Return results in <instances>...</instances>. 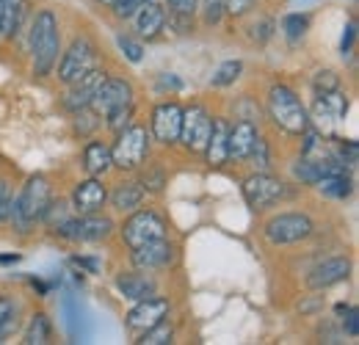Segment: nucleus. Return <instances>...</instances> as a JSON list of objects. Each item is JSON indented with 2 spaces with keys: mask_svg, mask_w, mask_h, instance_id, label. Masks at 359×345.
I'll return each instance as SVG.
<instances>
[{
  "mask_svg": "<svg viewBox=\"0 0 359 345\" xmlns=\"http://www.w3.org/2000/svg\"><path fill=\"white\" fill-rule=\"evenodd\" d=\"M58 20L53 11H39L31 28V50H34V75L45 78L53 72L55 61H58Z\"/></svg>",
  "mask_w": 359,
  "mask_h": 345,
  "instance_id": "f257e3e1",
  "label": "nucleus"
},
{
  "mask_svg": "<svg viewBox=\"0 0 359 345\" xmlns=\"http://www.w3.org/2000/svg\"><path fill=\"white\" fill-rule=\"evenodd\" d=\"M47 205H50V182H47L42 174H36V177H31L28 182H25V188H22V194L11 202V224L20 229V232H28L31 229V224L36 221V218H42V213L47 210Z\"/></svg>",
  "mask_w": 359,
  "mask_h": 345,
  "instance_id": "f03ea898",
  "label": "nucleus"
},
{
  "mask_svg": "<svg viewBox=\"0 0 359 345\" xmlns=\"http://www.w3.org/2000/svg\"><path fill=\"white\" fill-rule=\"evenodd\" d=\"M269 114L279 128L293 133V135H302L304 130L310 128L307 108L302 105L296 91L287 86H273L269 91Z\"/></svg>",
  "mask_w": 359,
  "mask_h": 345,
  "instance_id": "7ed1b4c3",
  "label": "nucleus"
},
{
  "mask_svg": "<svg viewBox=\"0 0 359 345\" xmlns=\"http://www.w3.org/2000/svg\"><path fill=\"white\" fill-rule=\"evenodd\" d=\"M313 218L304 213H282L273 216L266 224V238L273 246H287V243H299L307 241L313 235Z\"/></svg>",
  "mask_w": 359,
  "mask_h": 345,
  "instance_id": "20e7f679",
  "label": "nucleus"
},
{
  "mask_svg": "<svg viewBox=\"0 0 359 345\" xmlns=\"http://www.w3.org/2000/svg\"><path fill=\"white\" fill-rule=\"evenodd\" d=\"M97 67V50L89 39H75L69 44V50L64 53L61 64H58V81L61 83H75L78 78H83L86 72H91Z\"/></svg>",
  "mask_w": 359,
  "mask_h": 345,
  "instance_id": "39448f33",
  "label": "nucleus"
},
{
  "mask_svg": "<svg viewBox=\"0 0 359 345\" xmlns=\"http://www.w3.org/2000/svg\"><path fill=\"white\" fill-rule=\"evenodd\" d=\"M149 152V135L144 128H125L116 138V147L111 149L114 166L119 169H135Z\"/></svg>",
  "mask_w": 359,
  "mask_h": 345,
  "instance_id": "423d86ee",
  "label": "nucleus"
},
{
  "mask_svg": "<svg viewBox=\"0 0 359 345\" xmlns=\"http://www.w3.org/2000/svg\"><path fill=\"white\" fill-rule=\"evenodd\" d=\"M122 238H125V243L130 249H135V246H144L149 241L166 238V224H163V218L158 216L155 210H138V213H133L125 221Z\"/></svg>",
  "mask_w": 359,
  "mask_h": 345,
  "instance_id": "0eeeda50",
  "label": "nucleus"
},
{
  "mask_svg": "<svg viewBox=\"0 0 359 345\" xmlns=\"http://www.w3.org/2000/svg\"><path fill=\"white\" fill-rule=\"evenodd\" d=\"M282 196H285V182L266 172L252 174L243 182V199L252 210H269L271 205H276Z\"/></svg>",
  "mask_w": 359,
  "mask_h": 345,
  "instance_id": "6e6552de",
  "label": "nucleus"
},
{
  "mask_svg": "<svg viewBox=\"0 0 359 345\" xmlns=\"http://www.w3.org/2000/svg\"><path fill=\"white\" fill-rule=\"evenodd\" d=\"M213 128V119L210 114L202 108V105H191L188 111H182V125H180V141L194 149V152H202L205 144H208V135Z\"/></svg>",
  "mask_w": 359,
  "mask_h": 345,
  "instance_id": "1a4fd4ad",
  "label": "nucleus"
},
{
  "mask_svg": "<svg viewBox=\"0 0 359 345\" xmlns=\"http://www.w3.org/2000/svg\"><path fill=\"white\" fill-rule=\"evenodd\" d=\"M130 100H133V88H130L128 81L105 78L102 86L97 88V94H94V100H91L89 108L94 111V114H100V116H108L111 111L130 105Z\"/></svg>",
  "mask_w": 359,
  "mask_h": 345,
  "instance_id": "9d476101",
  "label": "nucleus"
},
{
  "mask_svg": "<svg viewBox=\"0 0 359 345\" xmlns=\"http://www.w3.org/2000/svg\"><path fill=\"white\" fill-rule=\"evenodd\" d=\"M180 125H182V108L177 102H163L152 111V133L161 144H175L180 138Z\"/></svg>",
  "mask_w": 359,
  "mask_h": 345,
  "instance_id": "9b49d317",
  "label": "nucleus"
},
{
  "mask_svg": "<svg viewBox=\"0 0 359 345\" xmlns=\"http://www.w3.org/2000/svg\"><path fill=\"white\" fill-rule=\"evenodd\" d=\"M175 259V246L161 238V241H149L144 246H135L133 249V265L141 271H158V268H166L169 262Z\"/></svg>",
  "mask_w": 359,
  "mask_h": 345,
  "instance_id": "f8f14e48",
  "label": "nucleus"
},
{
  "mask_svg": "<svg viewBox=\"0 0 359 345\" xmlns=\"http://www.w3.org/2000/svg\"><path fill=\"white\" fill-rule=\"evenodd\" d=\"M108 75L102 72V69H91L86 72L83 78H78L75 83H69V94H67V100H64V105L69 108V111H81V108H89L91 100H94V94H97V88L102 86V81H105Z\"/></svg>",
  "mask_w": 359,
  "mask_h": 345,
  "instance_id": "ddd939ff",
  "label": "nucleus"
},
{
  "mask_svg": "<svg viewBox=\"0 0 359 345\" xmlns=\"http://www.w3.org/2000/svg\"><path fill=\"white\" fill-rule=\"evenodd\" d=\"M169 312V302L166 299H144V302H135V306L128 312V326L133 332H147L149 326H155L158 320H163Z\"/></svg>",
  "mask_w": 359,
  "mask_h": 345,
  "instance_id": "4468645a",
  "label": "nucleus"
},
{
  "mask_svg": "<svg viewBox=\"0 0 359 345\" xmlns=\"http://www.w3.org/2000/svg\"><path fill=\"white\" fill-rule=\"evenodd\" d=\"M105 199H108V191H105V185H102L97 177L78 182L75 191H72V208H75L81 216L97 213V210L105 205Z\"/></svg>",
  "mask_w": 359,
  "mask_h": 345,
  "instance_id": "2eb2a0df",
  "label": "nucleus"
},
{
  "mask_svg": "<svg viewBox=\"0 0 359 345\" xmlns=\"http://www.w3.org/2000/svg\"><path fill=\"white\" fill-rule=\"evenodd\" d=\"M348 114V100L346 94H340L337 88L332 91H320L315 97V105H313V116L318 122H326V125H337L343 122Z\"/></svg>",
  "mask_w": 359,
  "mask_h": 345,
  "instance_id": "dca6fc26",
  "label": "nucleus"
},
{
  "mask_svg": "<svg viewBox=\"0 0 359 345\" xmlns=\"http://www.w3.org/2000/svg\"><path fill=\"white\" fill-rule=\"evenodd\" d=\"M348 273H351V262H348V259L332 257V259H326V262H320L313 273L307 276V285H310L313 290H326V288H332V285L346 282Z\"/></svg>",
  "mask_w": 359,
  "mask_h": 345,
  "instance_id": "f3484780",
  "label": "nucleus"
},
{
  "mask_svg": "<svg viewBox=\"0 0 359 345\" xmlns=\"http://www.w3.org/2000/svg\"><path fill=\"white\" fill-rule=\"evenodd\" d=\"M257 141V130L252 122H238L235 128H229L226 133V158L232 161H246L252 144Z\"/></svg>",
  "mask_w": 359,
  "mask_h": 345,
  "instance_id": "a211bd4d",
  "label": "nucleus"
},
{
  "mask_svg": "<svg viewBox=\"0 0 359 345\" xmlns=\"http://www.w3.org/2000/svg\"><path fill=\"white\" fill-rule=\"evenodd\" d=\"M133 17H135V31L141 36H147V39H155L163 31V25H166V11L155 0L152 3H144Z\"/></svg>",
  "mask_w": 359,
  "mask_h": 345,
  "instance_id": "6ab92c4d",
  "label": "nucleus"
},
{
  "mask_svg": "<svg viewBox=\"0 0 359 345\" xmlns=\"http://www.w3.org/2000/svg\"><path fill=\"white\" fill-rule=\"evenodd\" d=\"M116 290L130 302H144V299L155 296V282L149 276H141V273H122L116 279Z\"/></svg>",
  "mask_w": 359,
  "mask_h": 345,
  "instance_id": "aec40b11",
  "label": "nucleus"
},
{
  "mask_svg": "<svg viewBox=\"0 0 359 345\" xmlns=\"http://www.w3.org/2000/svg\"><path fill=\"white\" fill-rule=\"evenodd\" d=\"M226 133H229V125L226 119H213V128H210V135H208V144H205V155H208V163L210 166H222L226 163Z\"/></svg>",
  "mask_w": 359,
  "mask_h": 345,
  "instance_id": "412c9836",
  "label": "nucleus"
},
{
  "mask_svg": "<svg viewBox=\"0 0 359 345\" xmlns=\"http://www.w3.org/2000/svg\"><path fill=\"white\" fill-rule=\"evenodd\" d=\"M83 166L91 177H100L114 166V158H111V149L102 144V141H91L83 152Z\"/></svg>",
  "mask_w": 359,
  "mask_h": 345,
  "instance_id": "4be33fe9",
  "label": "nucleus"
},
{
  "mask_svg": "<svg viewBox=\"0 0 359 345\" xmlns=\"http://www.w3.org/2000/svg\"><path fill=\"white\" fill-rule=\"evenodd\" d=\"M25 8H28L25 0H6L3 20H0V39H8V36H14L20 31L22 17H25Z\"/></svg>",
  "mask_w": 359,
  "mask_h": 345,
  "instance_id": "5701e85b",
  "label": "nucleus"
},
{
  "mask_svg": "<svg viewBox=\"0 0 359 345\" xmlns=\"http://www.w3.org/2000/svg\"><path fill=\"white\" fill-rule=\"evenodd\" d=\"M111 229H114L111 218L89 213V216H83L78 221V241H102V238L111 235Z\"/></svg>",
  "mask_w": 359,
  "mask_h": 345,
  "instance_id": "b1692460",
  "label": "nucleus"
},
{
  "mask_svg": "<svg viewBox=\"0 0 359 345\" xmlns=\"http://www.w3.org/2000/svg\"><path fill=\"white\" fill-rule=\"evenodd\" d=\"M111 202H114V208L116 210H135L141 202H144V188L138 185V182H119L116 188H114V194H111Z\"/></svg>",
  "mask_w": 359,
  "mask_h": 345,
  "instance_id": "393cba45",
  "label": "nucleus"
},
{
  "mask_svg": "<svg viewBox=\"0 0 359 345\" xmlns=\"http://www.w3.org/2000/svg\"><path fill=\"white\" fill-rule=\"evenodd\" d=\"M318 191L323 194V196H329V199H346V196H351V180H348V172L343 174H326V177H320L318 182Z\"/></svg>",
  "mask_w": 359,
  "mask_h": 345,
  "instance_id": "a878e982",
  "label": "nucleus"
},
{
  "mask_svg": "<svg viewBox=\"0 0 359 345\" xmlns=\"http://www.w3.org/2000/svg\"><path fill=\"white\" fill-rule=\"evenodd\" d=\"M17 315H20L17 302H14V299L0 296V340H6V337L17 329Z\"/></svg>",
  "mask_w": 359,
  "mask_h": 345,
  "instance_id": "bb28decb",
  "label": "nucleus"
},
{
  "mask_svg": "<svg viewBox=\"0 0 359 345\" xmlns=\"http://www.w3.org/2000/svg\"><path fill=\"white\" fill-rule=\"evenodd\" d=\"M172 337H175V329H172V323L169 320H158L155 326H149L147 332H141V345H166L172 343Z\"/></svg>",
  "mask_w": 359,
  "mask_h": 345,
  "instance_id": "cd10ccee",
  "label": "nucleus"
},
{
  "mask_svg": "<svg viewBox=\"0 0 359 345\" xmlns=\"http://www.w3.org/2000/svg\"><path fill=\"white\" fill-rule=\"evenodd\" d=\"M241 72H243V64L235 58V61H224L216 72H213V78H210V86L222 88V86H229V83H235L238 78H241Z\"/></svg>",
  "mask_w": 359,
  "mask_h": 345,
  "instance_id": "c85d7f7f",
  "label": "nucleus"
},
{
  "mask_svg": "<svg viewBox=\"0 0 359 345\" xmlns=\"http://www.w3.org/2000/svg\"><path fill=\"white\" fill-rule=\"evenodd\" d=\"M307 28H310V20H307L304 14H287V17L282 20V31H285V36H287L290 42H299V39L307 34Z\"/></svg>",
  "mask_w": 359,
  "mask_h": 345,
  "instance_id": "c756f323",
  "label": "nucleus"
},
{
  "mask_svg": "<svg viewBox=\"0 0 359 345\" xmlns=\"http://www.w3.org/2000/svg\"><path fill=\"white\" fill-rule=\"evenodd\" d=\"M50 340V320L45 315H34L28 332H25V343L28 345H42Z\"/></svg>",
  "mask_w": 359,
  "mask_h": 345,
  "instance_id": "7c9ffc66",
  "label": "nucleus"
},
{
  "mask_svg": "<svg viewBox=\"0 0 359 345\" xmlns=\"http://www.w3.org/2000/svg\"><path fill=\"white\" fill-rule=\"evenodd\" d=\"M42 218L50 224V229H55L61 221L69 218V205H67V202H53V199H50V205H47V210L42 213Z\"/></svg>",
  "mask_w": 359,
  "mask_h": 345,
  "instance_id": "2f4dec72",
  "label": "nucleus"
},
{
  "mask_svg": "<svg viewBox=\"0 0 359 345\" xmlns=\"http://www.w3.org/2000/svg\"><path fill=\"white\" fill-rule=\"evenodd\" d=\"M246 158H252V161H255V163H252L255 169H269L271 166L269 163V147H266V141H263L260 135H257V141L252 144V149H249V155H246Z\"/></svg>",
  "mask_w": 359,
  "mask_h": 345,
  "instance_id": "473e14b6",
  "label": "nucleus"
},
{
  "mask_svg": "<svg viewBox=\"0 0 359 345\" xmlns=\"http://www.w3.org/2000/svg\"><path fill=\"white\" fill-rule=\"evenodd\" d=\"M130 116H133V108H130V105H125V108H116V111H111L105 119H108V128L114 130V133H122V128H128Z\"/></svg>",
  "mask_w": 359,
  "mask_h": 345,
  "instance_id": "72a5a7b5",
  "label": "nucleus"
},
{
  "mask_svg": "<svg viewBox=\"0 0 359 345\" xmlns=\"http://www.w3.org/2000/svg\"><path fill=\"white\" fill-rule=\"evenodd\" d=\"M119 50H122L125 58L133 61V64H138V61L144 58V47L138 42H133V39H128V36H119Z\"/></svg>",
  "mask_w": 359,
  "mask_h": 345,
  "instance_id": "f704fd0d",
  "label": "nucleus"
},
{
  "mask_svg": "<svg viewBox=\"0 0 359 345\" xmlns=\"http://www.w3.org/2000/svg\"><path fill=\"white\" fill-rule=\"evenodd\" d=\"M11 202H14V196H11V185H8L6 180H0V224H3V221H8Z\"/></svg>",
  "mask_w": 359,
  "mask_h": 345,
  "instance_id": "c9c22d12",
  "label": "nucleus"
},
{
  "mask_svg": "<svg viewBox=\"0 0 359 345\" xmlns=\"http://www.w3.org/2000/svg\"><path fill=\"white\" fill-rule=\"evenodd\" d=\"M332 88H337V75L334 72H318L315 75V91L320 94V91H332Z\"/></svg>",
  "mask_w": 359,
  "mask_h": 345,
  "instance_id": "e433bc0d",
  "label": "nucleus"
},
{
  "mask_svg": "<svg viewBox=\"0 0 359 345\" xmlns=\"http://www.w3.org/2000/svg\"><path fill=\"white\" fill-rule=\"evenodd\" d=\"M252 6H255V0H224V11L226 14H232V17L246 14Z\"/></svg>",
  "mask_w": 359,
  "mask_h": 345,
  "instance_id": "4c0bfd02",
  "label": "nucleus"
},
{
  "mask_svg": "<svg viewBox=\"0 0 359 345\" xmlns=\"http://www.w3.org/2000/svg\"><path fill=\"white\" fill-rule=\"evenodd\" d=\"M196 3H199V0H169V8H172L175 14L191 17V14L196 11Z\"/></svg>",
  "mask_w": 359,
  "mask_h": 345,
  "instance_id": "58836bf2",
  "label": "nucleus"
},
{
  "mask_svg": "<svg viewBox=\"0 0 359 345\" xmlns=\"http://www.w3.org/2000/svg\"><path fill=\"white\" fill-rule=\"evenodd\" d=\"M359 315H357V309L354 306H348L346 309V320H343V329H346V334L348 337H357L359 334V320H357Z\"/></svg>",
  "mask_w": 359,
  "mask_h": 345,
  "instance_id": "ea45409f",
  "label": "nucleus"
},
{
  "mask_svg": "<svg viewBox=\"0 0 359 345\" xmlns=\"http://www.w3.org/2000/svg\"><path fill=\"white\" fill-rule=\"evenodd\" d=\"M354 39H357V25H354V22H348V28H346V34H343V44H340L343 58H346V55H351V50H354Z\"/></svg>",
  "mask_w": 359,
  "mask_h": 345,
  "instance_id": "a19ab883",
  "label": "nucleus"
},
{
  "mask_svg": "<svg viewBox=\"0 0 359 345\" xmlns=\"http://www.w3.org/2000/svg\"><path fill=\"white\" fill-rule=\"evenodd\" d=\"M141 188H149V191H161L163 188V174H152V177H144V182H141Z\"/></svg>",
  "mask_w": 359,
  "mask_h": 345,
  "instance_id": "79ce46f5",
  "label": "nucleus"
},
{
  "mask_svg": "<svg viewBox=\"0 0 359 345\" xmlns=\"http://www.w3.org/2000/svg\"><path fill=\"white\" fill-rule=\"evenodd\" d=\"M161 86L166 88V86H172V88H180L182 86V83H180L177 78H163V81H161Z\"/></svg>",
  "mask_w": 359,
  "mask_h": 345,
  "instance_id": "37998d69",
  "label": "nucleus"
},
{
  "mask_svg": "<svg viewBox=\"0 0 359 345\" xmlns=\"http://www.w3.org/2000/svg\"><path fill=\"white\" fill-rule=\"evenodd\" d=\"M20 255H6V257H0V262H17Z\"/></svg>",
  "mask_w": 359,
  "mask_h": 345,
  "instance_id": "c03bdc74",
  "label": "nucleus"
},
{
  "mask_svg": "<svg viewBox=\"0 0 359 345\" xmlns=\"http://www.w3.org/2000/svg\"><path fill=\"white\" fill-rule=\"evenodd\" d=\"M3 6H6V0H0V20H3Z\"/></svg>",
  "mask_w": 359,
  "mask_h": 345,
  "instance_id": "a18cd8bd",
  "label": "nucleus"
},
{
  "mask_svg": "<svg viewBox=\"0 0 359 345\" xmlns=\"http://www.w3.org/2000/svg\"><path fill=\"white\" fill-rule=\"evenodd\" d=\"M135 3H138V6H144V3H152V0H135Z\"/></svg>",
  "mask_w": 359,
  "mask_h": 345,
  "instance_id": "49530a36",
  "label": "nucleus"
},
{
  "mask_svg": "<svg viewBox=\"0 0 359 345\" xmlns=\"http://www.w3.org/2000/svg\"><path fill=\"white\" fill-rule=\"evenodd\" d=\"M100 3H108V6H111V3H114V0H100Z\"/></svg>",
  "mask_w": 359,
  "mask_h": 345,
  "instance_id": "de8ad7c7",
  "label": "nucleus"
},
{
  "mask_svg": "<svg viewBox=\"0 0 359 345\" xmlns=\"http://www.w3.org/2000/svg\"><path fill=\"white\" fill-rule=\"evenodd\" d=\"M202 3H205V6H208V3H216V0H202Z\"/></svg>",
  "mask_w": 359,
  "mask_h": 345,
  "instance_id": "09e8293b",
  "label": "nucleus"
}]
</instances>
